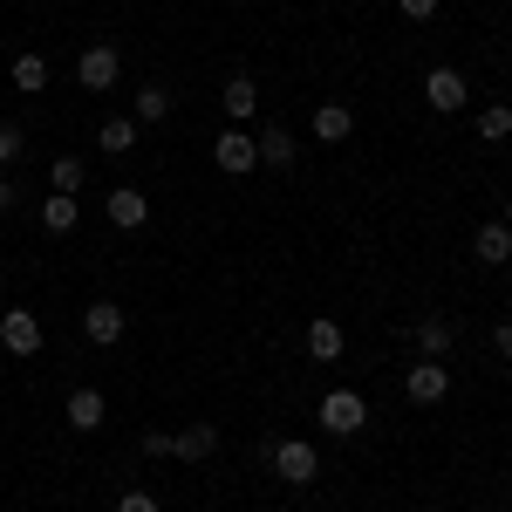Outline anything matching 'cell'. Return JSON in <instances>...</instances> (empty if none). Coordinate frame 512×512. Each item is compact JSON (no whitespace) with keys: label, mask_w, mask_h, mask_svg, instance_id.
I'll use <instances>...</instances> for the list:
<instances>
[{"label":"cell","mask_w":512,"mask_h":512,"mask_svg":"<svg viewBox=\"0 0 512 512\" xmlns=\"http://www.w3.org/2000/svg\"><path fill=\"white\" fill-rule=\"evenodd\" d=\"M267 465H274L280 485H315L321 478V451L308 444V437H280V444H267Z\"/></svg>","instance_id":"6da1fadb"},{"label":"cell","mask_w":512,"mask_h":512,"mask_svg":"<svg viewBox=\"0 0 512 512\" xmlns=\"http://www.w3.org/2000/svg\"><path fill=\"white\" fill-rule=\"evenodd\" d=\"M117 76H123V55L110 48V41H89L76 55V82L82 89H117Z\"/></svg>","instance_id":"7a4b0ae2"},{"label":"cell","mask_w":512,"mask_h":512,"mask_svg":"<svg viewBox=\"0 0 512 512\" xmlns=\"http://www.w3.org/2000/svg\"><path fill=\"white\" fill-rule=\"evenodd\" d=\"M321 424H328V437H355L362 424H369V403L355 390H328L321 396Z\"/></svg>","instance_id":"3957f363"},{"label":"cell","mask_w":512,"mask_h":512,"mask_svg":"<svg viewBox=\"0 0 512 512\" xmlns=\"http://www.w3.org/2000/svg\"><path fill=\"white\" fill-rule=\"evenodd\" d=\"M0 349H7V355H41L35 308H7V315H0Z\"/></svg>","instance_id":"277c9868"},{"label":"cell","mask_w":512,"mask_h":512,"mask_svg":"<svg viewBox=\"0 0 512 512\" xmlns=\"http://www.w3.org/2000/svg\"><path fill=\"white\" fill-rule=\"evenodd\" d=\"M424 103H431L437 117H451V110H465V103H472V89H465L458 69H431V76H424Z\"/></svg>","instance_id":"5b68a950"},{"label":"cell","mask_w":512,"mask_h":512,"mask_svg":"<svg viewBox=\"0 0 512 512\" xmlns=\"http://www.w3.org/2000/svg\"><path fill=\"white\" fill-rule=\"evenodd\" d=\"M123 328H130V315H123L117 301H89V308H82V335H89L96 349H110V342H123Z\"/></svg>","instance_id":"8992f818"},{"label":"cell","mask_w":512,"mask_h":512,"mask_svg":"<svg viewBox=\"0 0 512 512\" xmlns=\"http://www.w3.org/2000/svg\"><path fill=\"white\" fill-rule=\"evenodd\" d=\"M212 158H219V171H226V178H246V171L260 164V144H253L246 130H219V144H212Z\"/></svg>","instance_id":"52a82bcc"},{"label":"cell","mask_w":512,"mask_h":512,"mask_svg":"<svg viewBox=\"0 0 512 512\" xmlns=\"http://www.w3.org/2000/svg\"><path fill=\"white\" fill-rule=\"evenodd\" d=\"M403 396H410V403H444V396H451V369L424 355V362L403 376Z\"/></svg>","instance_id":"ba28073f"},{"label":"cell","mask_w":512,"mask_h":512,"mask_svg":"<svg viewBox=\"0 0 512 512\" xmlns=\"http://www.w3.org/2000/svg\"><path fill=\"white\" fill-rule=\"evenodd\" d=\"M62 417H69V431H103V417H110V396H103V390H76Z\"/></svg>","instance_id":"9c48e42d"},{"label":"cell","mask_w":512,"mask_h":512,"mask_svg":"<svg viewBox=\"0 0 512 512\" xmlns=\"http://www.w3.org/2000/svg\"><path fill=\"white\" fill-rule=\"evenodd\" d=\"M144 219H151V198L137 192V185H117V192H110V226H123V233H137Z\"/></svg>","instance_id":"30bf717a"},{"label":"cell","mask_w":512,"mask_h":512,"mask_svg":"<svg viewBox=\"0 0 512 512\" xmlns=\"http://www.w3.org/2000/svg\"><path fill=\"white\" fill-rule=\"evenodd\" d=\"M472 253L485 260V267H506V260H512V226H506V219H485L478 239H472Z\"/></svg>","instance_id":"8fae6325"},{"label":"cell","mask_w":512,"mask_h":512,"mask_svg":"<svg viewBox=\"0 0 512 512\" xmlns=\"http://www.w3.org/2000/svg\"><path fill=\"white\" fill-rule=\"evenodd\" d=\"M219 451V424H185V431H171V458H212Z\"/></svg>","instance_id":"7c38bea8"},{"label":"cell","mask_w":512,"mask_h":512,"mask_svg":"<svg viewBox=\"0 0 512 512\" xmlns=\"http://www.w3.org/2000/svg\"><path fill=\"white\" fill-rule=\"evenodd\" d=\"M342 349H349L342 321H328V315H315V321H308V355H315V362H342Z\"/></svg>","instance_id":"4fadbf2b"},{"label":"cell","mask_w":512,"mask_h":512,"mask_svg":"<svg viewBox=\"0 0 512 512\" xmlns=\"http://www.w3.org/2000/svg\"><path fill=\"white\" fill-rule=\"evenodd\" d=\"M315 137H321V144H349V137H355V110H349V103H321V110H315Z\"/></svg>","instance_id":"5bb4252c"},{"label":"cell","mask_w":512,"mask_h":512,"mask_svg":"<svg viewBox=\"0 0 512 512\" xmlns=\"http://www.w3.org/2000/svg\"><path fill=\"white\" fill-rule=\"evenodd\" d=\"M76 219H82V205L69 192H48V205H41V233H76Z\"/></svg>","instance_id":"9a60e30c"},{"label":"cell","mask_w":512,"mask_h":512,"mask_svg":"<svg viewBox=\"0 0 512 512\" xmlns=\"http://www.w3.org/2000/svg\"><path fill=\"white\" fill-rule=\"evenodd\" d=\"M219 103H226V117H253V110H260V89H253V76H233L226 82V89H219Z\"/></svg>","instance_id":"2e32d148"},{"label":"cell","mask_w":512,"mask_h":512,"mask_svg":"<svg viewBox=\"0 0 512 512\" xmlns=\"http://www.w3.org/2000/svg\"><path fill=\"white\" fill-rule=\"evenodd\" d=\"M130 117H137V123H164V117H171V89H164V82H144L137 103H130Z\"/></svg>","instance_id":"e0dca14e"},{"label":"cell","mask_w":512,"mask_h":512,"mask_svg":"<svg viewBox=\"0 0 512 512\" xmlns=\"http://www.w3.org/2000/svg\"><path fill=\"white\" fill-rule=\"evenodd\" d=\"M14 89H21V96H41V89H48V55H35V48L14 55Z\"/></svg>","instance_id":"ac0fdd59"},{"label":"cell","mask_w":512,"mask_h":512,"mask_svg":"<svg viewBox=\"0 0 512 512\" xmlns=\"http://www.w3.org/2000/svg\"><path fill=\"white\" fill-rule=\"evenodd\" d=\"M417 349L431 355V362H444V355H451V321H444V315L417 321Z\"/></svg>","instance_id":"d6986e66"},{"label":"cell","mask_w":512,"mask_h":512,"mask_svg":"<svg viewBox=\"0 0 512 512\" xmlns=\"http://www.w3.org/2000/svg\"><path fill=\"white\" fill-rule=\"evenodd\" d=\"M96 144L117 158V151H137V117H110L103 130H96Z\"/></svg>","instance_id":"ffe728a7"},{"label":"cell","mask_w":512,"mask_h":512,"mask_svg":"<svg viewBox=\"0 0 512 512\" xmlns=\"http://www.w3.org/2000/svg\"><path fill=\"white\" fill-rule=\"evenodd\" d=\"M478 137H485V144H506L512 137V103H485V110H478Z\"/></svg>","instance_id":"44dd1931"},{"label":"cell","mask_w":512,"mask_h":512,"mask_svg":"<svg viewBox=\"0 0 512 512\" xmlns=\"http://www.w3.org/2000/svg\"><path fill=\"white\" fill-rule=\"evenodd\" d=\"M294 158H301V151H294V137H287V130H267V137H260V164H274V171H287Z\"/></svg>","instance_id":"7402d4cb"},{"label":"cell","mask_w":512,"mask_h":512,"mask_svg":"<svg viewBox=\"0 0 512 512\" xmlns=\"http://www.w3.org/2000/svg\"><path fill=\"white\" fill-rule=\"evenodd\" d=\"M82 178H89V171H82V158H55V171H48V192H69V198H76Z\"/></svg>","instance_id":"603a6c76"},{"label":"cell","mask_w":512,"mask_h":512,"mask_svg":"<svg viewBox=\"0 0 512 512\" xmlns=\"http://www.w3.org/2000/svg\"><path fill=\"white\" fill-rule=\"evenodd\" d=\"M21 144H28V130H21V123H0V164L21 158Z\"/></svg>","instance_id":"cb8c5ba5"},{"label":"cell","mask_w":512,"mask_h":512,"mask_svg":"<svg viewBox=\"0 0 512 512\" xmlns=\"http://www.w3.org/2000/svg\"><path fill=\"white\" fill-rule=\"evenodd\" d=\"M144 458H171V431H144Z\"/></svg>","instance_id":"d4e9b609"},{"label":"cell","mask_w":512,"mask_h":512,"mask_svg":"<svg viewBox=\"0 0 512 512\" xmlns=\"http://www.w3.org/2000/svg\"><path fill=\"white\" fill-rule=\"evenodd\" d=\"M117 512H158V499H151V492H123Z\"/></svg>","instance_id":"484cf974"},{"label":"cell","mask_w":512,"mask_h":512,"mask_svg":"<svg viewBox=\"0 0 512 512\" xmlns=\"http://www.w3.org/2000/svg\"><path fill=\"white\" fill-rule=\"evenodd\" d=\"M396 7H403L410 21H431V14H437V0H396Z\"/></svg>","instance_id":"4316f807"},{"label":"cell","mask_w":512,"mask_h":512,"mask_svg":"<svg viewBox=\"0 0 512 512\" xmlns=\"http://www.w3.org/2000/svg\"><path fill=\"white\" fill-rule=\"evenodd\" d=\"M492 349H499V355L512 362V321H499V328H492Z\"/></svg>","instance_id":"83f0119b"},{"label":"cell","mask_w":512,"mask_h":512,"mask_svg":"<svg viewBox=\"0 0 512 512\" xmlns=\"http://www.w3.org/2000/svg\"><path fill=\"white\" fill-rule=\"evenodd\" d=\"M7 212H14V185L0 178V219H7Z\"/></svg>","instance_id":"f1b7e54d"},{"label":"cell","mask_w":512,"mask_h":512,"mask_svg":"<svg viewBox=\"0 0 512 512\" xmlns=\"http://www.w3.org/2000/svg\"><path fill=\"white\" fill-rule=\"evenodd\" d=\"M506 226H512V198H506Z\"/></svg>","instance_id":"f546056e"}]
</instances>
